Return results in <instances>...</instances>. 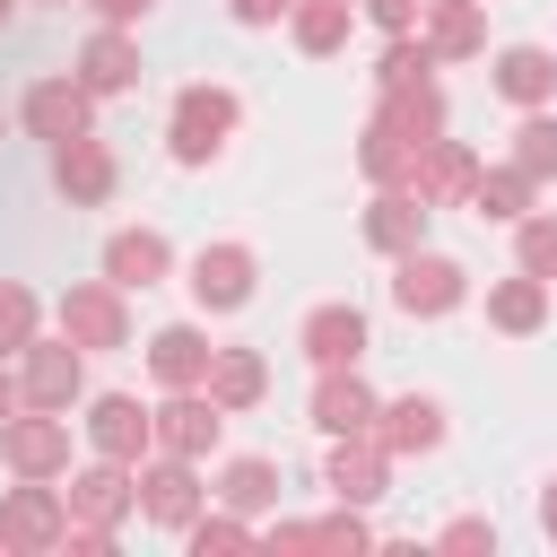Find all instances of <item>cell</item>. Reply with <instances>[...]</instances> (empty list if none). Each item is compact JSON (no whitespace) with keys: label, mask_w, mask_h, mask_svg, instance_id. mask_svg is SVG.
I'll use <instances>...</instances> for the list:
<instances>
[{"label":"cell","mask_w":557,"mask_h":557,"mask_svg":"<svg viewBox=\"0 0 557 557\" xmlns=\"http://www.w3.org/2000/svg\"><path fill=\"white\" fill-rule=\"evenodd\" d=\"M235 122H244L235 87H218V78H191V87L174 96V122H165V148H174V165H218V157H226V139H235Z\"/></svg>","instance_id":"1"},{"label":"cell","mask_w":557,"mask_h":557,"mask_svg":"<svg viewBox=\"0 0 557 557\" xmlns=\"http://www.w3.org/2000/svg\"><path fill=\"white\" fill-rule=\"evenodd\" d=\"M0 461L9 479H70V409H9L0 418Z\"/></svg>","instance_id":"2"},{"label":"cell","mask_w":557,"mask_h":557,"mask_svg":"<svg viewBox=\"0 0 557 557\" xmlns=\"http://www.w3.org/2000/svg\"><path fill=\"white\" fill-rule=\"evenodd\" d=\"M461 296H470V270H461L453 252H426V244L392 252V305H400L409 322H435V313H453Z\"/></svg>","instance_id":"3"},{"label":"cell","mask_w":557,"mask_h":557,"mask_svg":"<svg viewBox=\"0 0 557 557\" xmlns=\"http://www.w3.org/2000/svg\"><path fill=\"white\" fill-rule=\"evenodd\" d=\"M131 487H139V513H148V522H165V531H183V522L200 513V496H209V487H200V461L157 453V444L131 461Z\"/></svg>","instance_id":"4"},{"label":"cell","mask_w":557,"mask_h":557,"mask_svg":"<svg viewBox=\"0 0 557 557\" xmlns=\"http://www.w3.org/2000/svg\"><path fill=\"white\" fill-rule=\"evenodd\" d=\"M78 357H87L78 339H44V331H35V339L17 348V400H26V409H70V400L87 392V366H78Z\"/></svg>","instance_id":"5"},{"label":"cell","mask_w":557,"mask_h":557,"mask_svg":"<svg viewBox=\"0 0 557 557\" xmlns=\"http://www.w3.org/2000/svg\"><path fill=\"white\" fill-rule=\"evenodd\" d=\"M61 531H70V505H61L52 479H17V487L0 496V548L44 557V548H61Z\"/></svg>","instance_id":"6"},{"label":"cell","mask_w":557,"mask_h":557,"mask_svg":"<svg viewBox=\"0 0 557 557\" xmlns=\"http://www.w3.org/2000/svg\"><path fill=\"white\" fill-rule=\"evenodd\" d=\"M52 313H61V339H78V348H131V305L113 278H78Z\"/></svg>","instance_id":"7"},{"label":"cell","mask_w":557,"mask_h":557,"mask_svg":"<svg viewBox=\"0 0 557 557\" xmlns=\"http://www.w3.org/2000/svg\"><path fill=\"white\" fill-rule=\"evenodd\" d=\"M252 278H261L252 244H200L183 287H191V305H200V313H235V305H252Z\"/></svg>","instance_id":"8"},{"label":"cell","mask_w":557,"mask_h":557,"mask_svg":"<svg viewBox=\"0 0 557 557\" xmlns=\"http://www.w3.org/2000/svg\"><path fill=\"white\" fill-rule=\"evenodd\" d=\"M17 122H26L44 148H61V139L96 131V96H87L78 78H35V87H26V104H17Z\"/></svg>","instance_id":"9"},{"label":"cell","mask_w":557,"mask_h":557,"mask_svg":"<svg viewBox=\"0 0 557 557\" xmlns=\"http://www.w3.org/2000/svg\"><path fill=\"white\" fill-rule=\"evenodd\" d=\"M148 418H157V453H183V461H209L226 435V409L209 392H165V409H148Z\"/></svg>","instance_id":"10"},{"label":"cell","mask_w":557,"mask_h":557,"mask_svg":"<svg viewBox=\"0 0 557 557\" xmlns=\"http://www.w3.org/2000/svg\"><path fill=\"white\" fill-rule=\"evenodd\" d=\"M61 505H70V522H96V531H113L131 505H139V487H131V461H87V470H70V487H61Z\"/></svg>","instance_id":"11"},{"label":"cell","mask_w":557,"mask_h":557,"mask_svg":"<svg viewBox=\"0 0 557 557\" xmlns=\"http://www.w3.org/2000/svg\"><path fill=\"white\" fill-rule=\"evenodd\" d=\"M392 461H409V453H435L444 444V400H426V392H400V400H374V426H366Z\"/></svg>","instance_id":"12"},{"label":"cell","mask_w":557,"mask_h":557,"mask_svg":"<svg viewBox=\"0 0 557 557\" xmlns=\"http://www.w3.org/2000/svg\"><path fill=\"white\" fill-rule=\"evenodd\" d=\"M322 487H331L339 505H374V496L392 487V453H383L374 435H331V461H322Z\"/></svg>","instance_id":"13"},{"label":"cell","mask_w":557,"mask_h":557,"mask_svg":"<svg viewBox=\"0 0 557 557\" xmlns=\"http://www.w3.org/2000/svg\"><path fill=\"white\" fill-rule=\"evenodd\" d=\"M470 174H479V148L444 131V139H426V148L409 157V174H400V191H418V200L435 209V200H461V191H470Z\"/></svg>","instance_id":"14"},{"label":"cell","mask_w":557,"mask_h":557,"mask_svg":"<svg viewBox=\"0 0 557 557\" xmlns=\"http://www.w3.org/2000/svg\"><path fill=\"white\" fill-rule=\"evenodd\" d=\"M52 191H61L70 209H96V200H113V148H104L96 131L61 139V148H52Z\"/></svg>","instance_id":"15"},{"label":"cell","mask_w":557,"mask_h":557,"mask_svg":"<svg viewBox=\"0 0 557 557\" xmlns=\"http://www.w3.org/2000/svg\"><path fill=\"white\" fill-rule=\"evenodd\" d=\"M313 426L322 435H366L374 426V383L357 366H313Z\"/></svg>","instance_id":"16"},{"label":"cell","mask_w":557,"mask_h":557,"mask_svg":"<svg viewBox=\"0 0 557 557\" xmlns=\"http://www.w3.org/2000/svg\"><path fill=\"white\" fill-rule=\"evenodd\" d=\"M87 444H96L104 461H139V453L157 444V418H148L131 392H96V400H87Z\"/></svg>","instance_id":"17"},{"label":"cell","mask_w":557,"mask_h":557,"mask_svg":"<svg viewBox=\"0 0 557 557\" xmlns=\"http://www.w3.org/2000/svg\"><path fill=\"white\" fill-rule=\"evenodd\" d=\"M444 87L435 78H409V87H383V104H374V131H392V139H409V148H426V139H444Z\"/></svg>","instance_id":"18"},{"label":"cell","mask_w":557,"mask_h":557,"mask_svg":"<svg viewBox=\"0 0 557 557\" xmlns=\"http://www.w3.org/2000/svg\"><path fill=\"white\" fill-rule=\"evenodd\" d=\"M87 96H122V87H139V44H131V26H96L87 44H78V70H70Z\"/></svg>","instance_id":"19"},{"label":"cell","mask_w":557,"mask_h":557,"mask_svg":"<svg viewBox=\"0 0 557 557\" xmlns=\"http://www.w3.org/2000/svg\"><path fill=\"white\" fill-rule=\"evenodd\" d=\"M357 235L392 261V252H409V244H426V200L418 191H400V183H383L374 200H366V218H357Z\"/></svg>","instance_id":"20"},{"label":"cell","mask_w":557,"mask_h":557,"mask_svg":"<svg viewBox=\"0 0 557 557\" xmlns=\"http://www.w3.org/2000/svg\"><path fill=\"white\" fill-rule=\"evenodd\" d=\"M209 357H218V348H209L200 322H165V331L148 339V374H157L165 392H200V383H209Z\"/></svg>","instance_id":"21"},{"label":"cell","mask_w":557,"mask_h":557,"mask_svg":"<svg viewBox=\"0 0 557 557\" xmlns=\"http://www.w3.org/2000/svg\"><path fill=\"white\" fill-rule=\"evenodd\" d=\"M174 270V244L157 235V226H122V235H104V278L131 296V287H157Z\"/></svg>","instance_id":"22"},{"label":"cell","mask_w":557,"mask_h":557,"mask_svg":"<svg viewBox=\"0 0 557 557\" xmlns=\"http://www.w3.org/2000/svg\"><path fill=\"white\" fill-rule=\"evenodd\" d=\"M366 339H374V331H366V313H357V305H313V313H305V331H296V348H305L313 366H357V357H366Z\"/></svg>","instance_id":"23"},{"label":"cell","mask_w":557,"mask_h":557,"mask_svg":"<svg viewBox=\"0 0 557 557\" xmlns=\"http://www.w3.org/2000/svg\"><path fill=\"white\" fill-rule=\"evenodd\" d=\"M496 96L522 104V113L531 104H557V52L548 44H505L496 52Z\"/></svg>","instance_id":"24"},{"label":"cell","mask_w":557,"mask_h":557,"mask_svg":"<svg viewBox=\"0 0 557 557\" xmlns=\"http://www.w3.org/2000/svg\"><path fill=\"white\" fill-rule=\"evenodd\" d=\"M461 200H470V218H496V226H513V218H531V209H540V183H531V174L505 157V165H479Z\"/></svg>","instance_id":"25"},{"label":"cell","mask_w":557,"mask_h":557,"mask_svg":"<svg viewBox=\"0 0 557 557\" xmlns=\"http://www.w3.org/2000/svg\"><path fill=\"white\" fill-rule=\"evenodd\" d=\"M418 35H426L435 61H470V52H487V9L479 0H426Z\"/></svg>","instance_id":"26"},{"label":"cell","mask_w":557,"mask_h":557,"mask_svg":"<svg viewBox=\"0 0 557 557\" xmlns=\"http://www.w3.org/2000/svg\"><path fill=\"white\" fill-rule=\"evenodd\" d=\"M487 322H496L505 339H531V331L548 322V278H531V270L487 278Z\"/></svg>","instance_id":"27"},{"label":"cell","mask_w":557,"mask_h":557,"mask_svg":"<svg viewBox=\"0 0 557 557\" xmlns=\"http://www.w3.org/2000/svg\"><path fill=\"white\" fill-rule=\"evenodd\" d=\"M200 392H209V400H218L226 418H235V409H252V400L270 392V366H261V348H218V357H209V383H200Z\"/></svg>","instance_id":"28"},{"label":"cell","mask_w":557,"mask_h":557,"mask_svg":"<svg viewBox=\"0 0 557 557\" xmlns=\"http://www.w3.org/2000/svg\"><path fill=\"white\" fill-rule=\"evenodd\" d=\"M348 26H357V0H287V35H296V52H339L348 44Z\"/></svg>","instance_id":"29"},{"label":"cell","mask_w":557,"mask_h":557,"mask_svg":"<svg viewBox=\"0 0 557 557\" xmlns=\"http://www.w3.org/2000/svg\"><path fill=\"white\" fill-rule=\"evenodd\" d=\"M218 496H226L235 513H261V505L278 496V461H261V453H235V461L218 470Z\"/></svg>","instance_id":"30"},{"label":"cell","mask_w":557,"mask_h":557,"mask_svg":"<svg viewBox=\"0 0 557 557\" xmlns=\"http://www.w3.org/2000/svg\"><path fill=\"white\" fill-rule=\"evenodd\" d=\"M513 165H522L531 183L557 174V104H531V113H522V131H513Z\"/></svg>","instance_id":"31"},{"label":"cell","mask_w":557,"mask_h":557,"mask_svg":"<svg viewBox=\"0 0 557 557\" xmlns=\"http://www.w3.org/2000/svg\"><path fill=\"white\" fill-rule=\"evenodd\" d=\"M435 70H444V61H435V52H426V35L409 26V35H392V44H383L374 87H409V78H435Z\"/></svg>","instance_id":"32"},{"label":"cell","mask_w":557,"mask_h":557,"mask_svg":"<svg viewBox=\"0 0 557 557\" xmlns=\"http://www.w3.org/2000/svg\"><path fill=\"white\" fill-rule=\"evenodd\" d=\"M513 252H522V270H531V278H548V287H557V209L513 218Z\"/></svg>","instance_id":"33"},{"label":"cell","mask_w":557,"mask_h":557,"mask_svg":"<svg viewBox=\"0 0 557 557\" xmlns=\"http://www.w3.org/2000/svg\"><path fill=\"white\" fill-rule=\"evenodd\" d=\"M35 331H44V305H35L17 278H0V357H17Z\"/></svg>","instance_id":"34"},{"label":"cell","mask_w":557,"mask_h":557,"mask_svg":"<svg viewBox=\"0 0 557 557\" xmlns=\"http://www.w3.org/2000/svg\"><path fill=\"white\" fill-rule=\"evenodd\" d=\"M409 157H418L409 139H392V131H374V122H366V139H357V165H366V183H400V174H409Z\"/></svg>","instance_id":"35"},{"label":"cell","mask_w":557,"mask_h":557,"mask_svg":"<svg viewBox=\"0 0 557 557\" xmlns=\"http://www.w3.org/2000/svg\"><path fill=\"white\" fill-rule=\"evenodd\" d=\"M183 540H191L200 557H209V548H252V522H244V513H191Z\"/></svg>","instance_id":"36"},{"label":"cell","mask_w":557,"mask_h":557,"mask_svg":"<svg viewBox=\"0 0 557 557\" xmlns=\"http://www.w3.org/2000/svg\"><path fill=\"white\" fill-rule=\"evenodd\" d=\"M313 548H374V531L357 522V505H339V513L313 522Z\"/></svg>","instance_id":"37"},{"label":"cell","mask_w":557,"mask_h":557,"mask_svg":"<svg viewBox=\"0 0 557 557\" xmlns=\"http://www.w3.org/2000/svg\"><path fill=\"white\" fill-rule=\"evenodd\" d=\"M357 9H366V17L383 26V35H409V26L426 17V0H357Z\"/></svg>","instance_id":"38"},{"label":"cell","mask_w":557,"mask_h":557,"mask_svg":"<svg viewBox=\"0 0 557 557\" xmlns=\"http://www.w3.org/2000/svg\"><path fill=\"white\" fill-rule=\"evenodd\" d=\"M435 540H444V548H496V522H479V513H461V522H444Z\"/></svg>","instance_id":"39"},{"label":"cell","mask_w":557,"mask_h":557,"mask_svg":"<svg viewBox=\"0 0 557 557\" xmlns=\"http://www.w3.org/2000/svg\"><path fill=\"white\" fill-rule=\"evenodd\" d=\"M226 17H235V26H278L287 0H226Z\"/></svg>","instance_id":"40"},{"label":"cell","mask_w":557,"mask_h":557,"mask_svg":"<svg viewBox=\"0 0 557 557\" xmlns=\"http://www.w3.org/2000/svg\"><path fill=\"white\" fill-rule=\"evenodd\" d=\"M96 9H104V26H139L157 0H96Z\"/></svg>","instance_id":"41"},{"label":"cell","mask_w":557,"mask_h":557,"mask_svg":"<svg viewBox=\"0 0 557 557\" xmlns=\"http://www.w3.org/2000/svg\"><path fill=\"white\" fill-rule=\"evenodd\" d=\"M540 531H548V540H557V479H548V487H540Z\"/></svg>","instance_id":"42"},{"label":"cell","mask_w":557,"mask_h":557,"mask_svg":"<svg viewBox=\"0 0 557 557\" xmlns=\"http://www.w3.org/2000/svg\"><path fill=\"white\" fill-rule=\"evenodd\" d=\"M9 409H17V366L0 357V418H9Z\"/></svg>","instance_id":"43"},{"label":"cell","mask_w":557,"mask_h":557,"mask_svg":"<svg viewBox=\"0 0 557 557\" xmlns=\"http://www.w3.org/2000/svg\"><path fill=\"white\" fill-rule=\"evenodd\" d=\"M0 17H9V0H0Z\"/></svg>","instance_id":"44"},{"label":"cell","mask_w":557,"mask_h":557,"mask_svg":"<svg viewBox=\"0 0 557 557\" xmlns=\"http://www.w3.org/2000/svg\"><path fill=\"white\" fill-rule=\"evenodd\" d=\"M61 9H70V0H61Z\"/></svg>","instance_id":"45"}]
</instances>
